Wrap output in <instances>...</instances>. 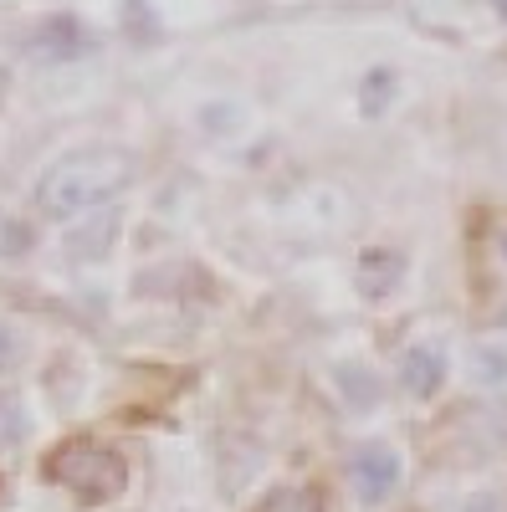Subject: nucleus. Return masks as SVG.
I'll use <instances>...</instances> for the list:
<instances>
[{
    "instance_id": "nucleus-6",
    "label": "nucleus",
    "mask_w": 507,
    "mask_h": 512,
    "mask_svg": "<svg viewBox=\"0 0 507 512\" xmlns=\"http://www.w3.org/2000/svg\"><path fill=\"white\" fill-rule=\"evenodd\" d=\"M405 277H410V262L390 246H369L354 262V287H359L364 303H390V297L405 287Z\"/></svg>"
},
{
    "instance_id": "nucleus-3",
    "label": "nucleus",
    "mask_w": 507,
    "mask_h": 512,
    "mask_svg": "<svg viewBox=\"0 0 507 512\" xmlns=\"http://www.w3.org/2000/svg\"><path fill=\"white\" fill-rule=\"evenodd\" d=\"M349 487L364 507H379L390 502L400 487H405V451L390 441V436H369L354 446L349 456Z\"/></svg>"
},
{
    "instance_id": "nucleus-2",
    "label": "nucleus",
    "mask_w": 507,
    "mask_h": 512,
    "mask_svg": "<svg viewBox=\"0 0 507 512\" xmlns=\"http://www.w3.org/2000/svg\"><path fill=\"white\" fill-rule=\"evenodd\" d=\"M52 482L72 492L77 502H113L129 492V461L113 446L98 441H72L52 456Z\"/></svg>"
},
{
    "instance_id": "nucleus-9",
    "label": "nucleus",
    "mask_w": 507,
    "mask_h": 512,
    "mask_svg": "<svg viewBox=\"0 0 507 512\" xmlns=\"http://www.w3.org/2000/svg\"><path fill=\"white\" fill-rule=\"evenodd\" d=\"M36 436V410L26 395L0 390V451H21Z\"/></svg>"
},
{
    "instance_id": "nucleus-8",
    "label": "nucleus",
    "mask_w": 507,
    "mask_h": 512,
    "mask_svg": "<svg viewBox=\"0 0 507 512\" xmlns=\"http://www.w3.org/2000/svg\"><path fill=\"white\" fill-rule=\"evenodd\" d=\"M118 231H123L118 210H93V216H82L77 231H67V256L72 262H103V256H113Z\"/></svg>"
},
{
    "instance_id": "nucleus-5",
    "label": "nucleus",
    "mask_w": 507,
    "mask_h": 512,
    "mask_svg": "<svg viewBox=\"0 0 507 512\" xmlns=\"http://www.w3.org/2000/svg\"><path fill=\"white\" fill-rule=\"evenodd\" d=\"M328 390L349 415H374L385 405V374H379L374 359H364V354H338L328 364Z\"/></svg>"
},
{
    "instance_id": "nucleus-15",
    "label": "nucleus",
    "mask_w": 507,
    "mask_h": 512,
    "mask_svg": "<svg viewBox=\"0 0 507 512\" xmlns=\"http://www.w3.org/2000/svg\"><path fill=\"white\" fill-rule=\"evenodd\" d=\"M180 512H200V507H180Z\"/></svg>"
},
{
    "instance_id": "nucleus-7",
    "label": "nucleus",
    "mask_w": 507,
    "mask_h": 512,
    "mask_svg": "<svg viewBox=\"0 0 507 512\" xmlns=\"http://www.w3.org/2000/svg\"><path fill=\"white\" fill-rule=\"evenodd\" d=\"M461 379L482 395H507V338L502 333H482L461 354Z\"/></svg>"
},
{
    "instance_id": "nucleus-12",
    "label": "nucleus",
    "mask_w": 507,
    "mask_h": 512,
    "mask_svg": "<svg viewBox=\"0 0 507 512\" xmlns=\"http://www.w3.org/2000/svg\"><path fill=\"white\" fill-rule=\"evenodd\" d=\"M21 359H26V333L11 328V323H0V379H6Z\"/></svg>"
},
{
    "instance_id": "nucleus-14",
    "label": "nucleus",
    "mask_w": 507,
    "mask_h": 512,
    "mask_svg": "<svg viewBox=\"0 0 507 512\" xmlns=\"http://www.w3.org/2000/svg\"><path fill=\"white\" fill-rule=\"evenodd\" d=\"M497 16H507V0H497Z\"/></svg>"
},
{
    "instance_id": "nucleus-13",
    "label": "nucleus",
    "mask_w": 507,
    "mask_h": 512,
    "mask_svg": "<svg viewBox=\"0 0 507 512\" xmlns=\"http://www.w3.org/2000/svg\"><path fill=\"white\" fill-rule=\"evenodd\" d=\"M451 512H507L502 507V492L497 487H472V492H461Z\"/></svg>"
},
{
    "instance_id": "nucleus-1",
    "label": "nucleus",
    "mask_w": 507,
    "mask_h": 512,
    "mask_svg": "<svg viewBox=\"0 0 507 512\" xmlns=\"http://www.w3.org/2000/svg\"><path fill=\"white\" fill-rule=\"evenodd\" d=\"M134 180V159L123 149H82V154H67L47 169V180H41V210L57 221H82L93 216L98 205H108L123 185Z\"/></svg>"
},
{
    "instance_id": "nucleus-4",
    "label": "nucleus",
    "mask_w": 507,
    "mask_h": 512,
    "mask_svg": "<svg viewBox=\"0 0 507 512\" xmlns=\"http://www.w3.org/2000/svg\"><path fill=\"white\" fill-rule=\"evenodd\" d=\"M395 384H400L405 400L431 405L451 384V344H446L441 333H420L415 344H405V354L395 364Z\"/></svg>"
},
{
    "instance_id": "nucleus-11",
    "label": "nucleus",
    "mask_w": 507,
    "mask_h": 512,
    "mask_svg": "<svg viewBox=\"0 0 507 512\" xmlns=\"http://www.w3.org/2000/svg\"><path fill=\"white\" fill-rule=\"evenodd\" d=\"M390 93H395V77H390V72H369V77H364V113H369V118L385 113V108H390Z\"/></svg>"
},
{
    "instance_id": "nucleus-10",
    "label": "nucleus",
    "mask_w": 507,
    "mask_h": 512,
    "mask_svg": "<svg viewBox=\"0 0 507 512\" xmlns=\"http://www.w3.org/2000/svg\"><path fill=\"white\" fill-rule=\"evenodd\" d=\"M31 251H36V231H31L21 216L0 221V262H26Z\"/></svg>"
}]
</instances>
